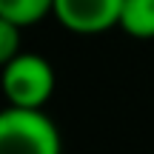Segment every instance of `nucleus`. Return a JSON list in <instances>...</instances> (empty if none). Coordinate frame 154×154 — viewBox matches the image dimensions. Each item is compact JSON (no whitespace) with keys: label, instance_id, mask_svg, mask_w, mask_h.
<instances>
[{"label":"nucleus","instance_id":"f257e3e1","mask_svg":"<svg viewBox=\"0 0 154 154\" xmlns=\"http://www.w3.org/2000/svg\"><path fill=\"white\" fill-rule=\"evenodd\" d=\"M60 131L40 109L0 111V154H60Z\"/></svg>","mask_w":154,"mask_h":154},{"label":"nucleus","instance_id":"f03ea898","mask_svg":"<svg viewBox=\"0 0 154 154\" xmlns=\"http://www.w3.org/2000/svg\"><path fill=\"white\" fill-rule=\"evenodd\" d=\"M0 83L9 106L43 109V103L54 91V69L40 54H17L11 63L3 66Z\"/></svg>","mask_w":154,"mask_h":154},{"label":"nucleus","instance_id":"7ed1b4c3","mask_svg":"<svg viewBox=\"0 0 154 154\" xmlns=\"http://www.w3.org/2000/svg\"><path fill=\"white\" fill-rule=\"evenodd\" d=\"M123 0H54V17L80 34H97L120 26Z\"/></svg>","mask_w":154,"mask_h":154},{"label":"nucleus","instance_id":"20e7f679","mask_svg":"<svg viewBox=\"0 0 154 154\" xmlns=\"http://www.w3.org/2000/svg\"><path fill=\"white\" fill-rule=\"evenodd\" d=\"M120 29L131 37H154V0H123Z\"/></svg>","mask_w":154,"mask_h":154},{"label":"nucleus","instance_id":"39448f33","mask_svg":"<svg viewBox=\"0 0 154 154\" xmlns=\"http://www.w3.org/2000/svg\"><path fill=\"white\" fill-rule=\"evenodd\" d=\"M49 11H54V0H0V17L17 26H32Z\"/></svg>","mask_w":154,"mask_h":154},{"label":"nucleus","instance_id":"423d86ee","mask_svg":"<svg viewBox=\"0 0 154 154\" xmlns=\"http://www.w3.org/2000/svg\"><path fill=\"white\" fill-rule=\"evenodd\" d=\"M17 49H20V26L0 17V69L20 54Z\"/></svg>","mask_w":154,"mask_h":154}]
</instances>
